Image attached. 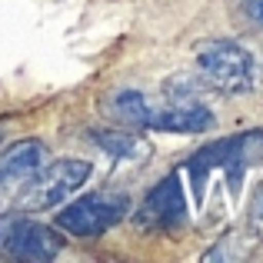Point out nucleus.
<instances>
[{"mask_svg": "<svg viewBox=\"0 0 263 263\" xmlns=\"http://www.w3.org/2000/svg\"><path fill=\"white\" fill-rule=\"evenodd\" d=\"M197 67L206 77V84L220 93H250L257 84V60L237 40H206L197 47Z\"/></svg>", "mask_w": 263, "mask_h": 263, "instance_id": "1", "label": "nucleus"}, {"mask_svg": "<svg viewBox=\"0 0 263 263\" xmlns=\"http://www.w3.org/2000/svg\"><path fill=\"white\" fill-rule=\"evenodd\" d=\"M90 163L77 160V157H67V160H53L44 163L40 174L17 193V210L24 213H44L60 206L64 200H70L73 193L90 180Z\"/></svg>", "mask_w": 263, "mask_h": 263, "instance_id": "2", "label": "nucleus"}, {"mask_svg": "<svg viewBox=\"0 0 263 263\" xmlns=\"http://www.w3.org/2000/svg\"><path fill=\"white\" fill-rule=\"evenodd\" d=\"M127 197L120 193H90L57 213V227L70 237H100L127 217Z\"/></svg>", "mask_w": 263, "mask_h": 263, "instance_id": "3", "label": "nucleus"}, {"mask_svg": "<svg viewBox=\"0 0 263 263\" xmlns=\"http://www.w3.org/2000/svg\"><path fill=\"white\" fill-rule=\"evenodd\" d=\"M0 250L17 260H57L64 237L27 217H0Z\"/></svg>", "mask_w": 263, "mask_h": 263, "instance_id": "4", "label": "nucleus"}, {"mask_svg": "<svg viewBox=\"0 0 263 263\" xmlns=\"http://www.w3.org/2000/svg\"><path fill=\"white\" fill-rule=\"evenodd\" d=\"M134 223L140 230H177V227H186V200H183V183H180L177 170H170L143 197Z\"/></svg>", "mask_w": 263, "mask_h": 263, "instance_id": "5", "label": "nucleus"}, {"mask_svg": "<svg viewBox=\"0 0 263 263\" xmlns=\"http://www.w3.org/2000/svg\"><path fill=\"white\" fill-rule=\"evenodd\" d=\"M50 160L40 140H20L0 154V197H17Z\"/></svg>", "mask_w": 263, "mask_h": 263, "instance_id": "6", "label": "nucleus"}, {"mask_svg": "<svg viewBox=\"0 0 263 263\" xmlns=\"http://www.w3.org/2000/svg\"><path fill=\"white\" fill-rule=\"evenodd\" d=\"M260 160H263V130H247V134H240V137H230L227 160H223L220 170H227V180H230L233 193H240L243 174Z\"/></svg>", "mask_w": 263, "mask_h": 263, "instance_id": "7", "label": "nucleus"}, {"mask_svg": "<svg viewBox=\"0 0 263 263\" xmlns=\"http://www.w3.org/2000/svg\"><path fill=\"white\" fill-rule=\"evenodd\" d=\"M107 114L114 117L117 123H123V127H147V130H154L160 107H157L147 93H140V90H117V93L107 100Z\"/></svg>", "mask_w": 263, "mask_h": 263, "instance_id": "8", "label": "nucleus"}, {"mask_svg": "<svg viewBox=\"0 0 263 263\" xmlns=\"http://www.w3.org/2000/svg\"><path fill=\"white\" fill-rule=\"evenodd\" d=\"M217 123L210 107L203 103H190V107H167L157 114L154 130H167V134H203Z\"/></svg>", "mask_w": 263, "mask_h": 263, "instance_id": "9", "label": "nucleus"}, {"mask_svg": "<svg viewBox=\"0 0 263 263\" xmlns=\"http://www.w3.org/2000/svg\"><path fill=\"white\" fill-rule=\"evenodd\" d=\"M93 143L103 150V154H110L114 160H143V157L150 154V147L140 140V137L127 134V130H93Z\"/></svg>", "mask_w": 263, "mask_h": 263, "instance_id": "10", "label": "nucleus"}, {"mask_svg": "<svg viewBox=\"0 0 263 263\" xmlns=\"http://www.w3.org/2000/svg\"><path fill=\"white\" fill-rule=\"evenodd\" d=\"M247 13H250L257 24H263V0H247Z\"/></svg>", "mask_w": 263, "mask_h": 263, "instance_id": "11", "label": "nucleus"}]
</instances>
